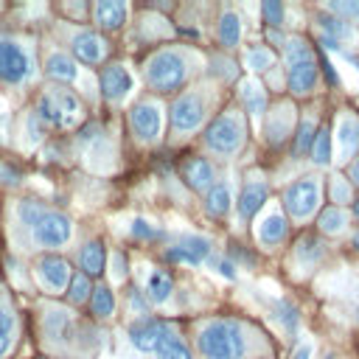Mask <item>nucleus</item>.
Wrapping results in <instances>:
<instances>
[{"label": "nucleus", "mask_w": 359, "mask_h": 359, "mask_svg": "<svg viewBox=\"0 0 359 359\" xmlns=\"http://www.w3.org/2000/svg\"><path fill=\"white\" fill-rule=\"evenodd\" d=\"M17 216L31 230V241L39 247H65L73 236V224L65 213L48 210L34 199H22L17 205Z\"/></svg>", "instance_id": "obj_1"}, {"label": "nucleus", "mask_w": 359, "mask_h": 359, "mask_svg": "<svg viewBox=\"0 0 359 359\" xmlns=\"http://www.w3.org/2000/svg\"><path fill=\"white\" fill-rule=\"evenodd\" d=\"M196 345L205 359H241L247 351V337L236 320H210L202 325Z\"/></svg>", "instance_id": "obj_2"}, {"label": "nucleus", "mask_w": 359, "mask_h": 359, "mask_svg": "<svg viewBox=\"0 0 359 359\" xmlns=\"http://www.w3.org/2000/svg\"><path fill=\"white\" fill-rule=\"evenodd\" d=\"M34 115L45 123V129H70L81 121V101L65 87H50L39 95Z\"/></svg>", "instance_id": "obj_3"}, {"label": "nucleus", "mask_w": 359, "mask_h": 359, "mask_svg": "<svg viewBox=\"0 0 359 359\" xmlns=\"http://www.w3.org/2000/svg\"><path fill=\"white\" fill-rule=\"evenodd\" d=\"M34 76V56L25 42L0 36V81L6 84H25Z\"/></svg>", "instance_id": "obj_4"}, {"label": "nucleus", "mask_w": 359, "mask_h": 359, "mask_svg": "<svg viewBox=\"0 0 359 359\" xmlns=\"http://www.w3.org/2000/svg\"><path fill=\"white\" fill-rule=\"evenodd\" d=\"M185 59L177 50H160L146 62V81L151 90L171 93L185 81Z\"/></svg>", "instance_id": "obj_5"}, {"label": "nucleus", "mask_w": 359, "mask_h": 359, "mask_svg": "<svg viewBox=\"0 0 359 359\" xmlns=\"http://www.w3.org/2000/svg\"><path fill=\"white\" fill-rule=\"evenodd\" d=\"M241 137H244V129H241V121L230 112L219 115L208 129H205V146L222 157L227 154H236L238 146H241Z\"/></svg>", "instance_id": "obj_6"}, {"label": "nucleus", "mask_w": 359, "mask_h": 359, "mask_svg": "<svg viewBox=\"0 0 359 359\" xmlns=\"http://www.w3.org/2000/svg\"><path fill=\"white\" fill-rule=\"evenodd\" d=\"M317 202H320V182L311 177L297 180L283 191V205L294 219H306L309 213H314Z\"/></svg>", "instance_id": "obj_7"}, {"label": "nucleus", "mask_w": 359, "mask_h": 359, "mask_svg": "<svg viewBox=\"0 0 359 359\" xmlns=\"http://www.w3.org/2000/svg\"><path fill=\"white\" fill-rule=\"evenodd\" d=\"M171 334H174V328H171L168 323L154 320V317H143V320H137V323L129 328V342H132L137 351L149 353V351H157L160 342H163L165 337H171Z\"/></svg>", "instance_id": "obj_8"}, {"label": "nucleus", "mask_w": 359, "mask_h": 359, "mask_svg": "<svg viewBox=\"0 0 359 359\" xmlns=\"http://www.w3.org/2000/svg\"><path fill=\"white\" fill-rule=\"evenodd\" d=\"M202 115H205V104L199 95L194 93H185L180 95L174 104H171V129L185 135V132H194L199 123H202Z\"/></svg>", "instance_id": "obj_9"}, {"label": "nucleus", "mask_w": 359, "mask_h": 359, "mask_svg": "<svg viewBox=\"0 0 359 359\" xmlns=\"http://www.w3.org/2000/svg\"><path fill=\"white\" fill-rule=\"evenodd\" d=\"M208 255H210V238H205V236H182L177 244H171L165 250L168 261L191 264V266H199L202 261H208Z\"/></svg>", "instance_id": "obj_10"}, {"label": "nucleus", "mask_w": 359, "mask_h": 359, "mask_svg": "<svg viewBox=\"0 0 359 359\" xmlns=\"http://www.w3.org/2000/svg\"><path fill=\"white\" fill-rule=\"evenodd\" d=\"M36 278L48 292L59 294L70 283V264L59 255H42L36 258Z\"/></svg>", "instance_id": "obj_11"}, {"label": "nucleus", "mask_w": 359, "mask_h": 359, "mask_svg": "<svg viewBox=\"0 0 359 359\" xmlns=\"http://www.w3.org/2000/svg\"><path fill=\"white\" fill-rule=\"evenodd\" d=\"M129 123H132V132H135L140 140H154V137L160 135V126H163L157 104H151V101L135 104L132 112H129Z\"/></svg>", "instance_id": "obj_12"}, {"label": "nucleus", "mask_w": 359, "mask_h": 359, "mask_svg": "<svg viewBox=\"0 0 359 359\" xmlns=\"http://www.w3.org/2000/svg\"><path fill=\"white\" fill-rule=\"evenodd\" d=\"M129 90H132V76H129V70L123 65L104 67V73H101V95L107 101L118 104V101H123L129 95Z\"/></svg>", "instance_id": "obj_13"}, {"label": "nucleus", "mask_w": 359, "mask_h": 359, "mask_svg": "<svg viewBox=\"0 0 359 359\" xmlns=\"http://www.w3.org/2000/svg\"><path fill=\"white\" fill-rule=\"evenodd\" d=\"M70 48H73V53H76L84 65H98V62L107 56V42H104V36H98L95 31H79V34H73Z\"/></svg>", "instance_id": "obj_14"}, {"label": "nucleus", "mask_w": 359, "mask_h": 359, "mask_svg": "<svg viewBox=\"0 0 359 359\" xmlns=\"http://www.w3.org/2000/svg\"><path fill=\"white\" fill-rule=\"evenodd\" d=\"M317 76H320V70H317L314 59L294 62V65H289V90H292L294 95H306V93L314 90Z\"/></svg>", "instance_id": "obj_15"}, {"label": "nucleus", "mask_w": 359, "mask_h": 359, "mask_svg": "<svg viewBox=\"0 0 359 359\" xmlns=\"http://www.w3.org/2000/svg\"><path fill=\"white\" fill-rule=\"evenodd\" d=\"M93 14H95V22H98L104 31H118V28L126 22V3L104 0V3H95Z\"/></svg>", "instance_id": "obj_16"}, {"label": "nucleus", "mask_w": 359, "mask_h": 359, "mask_svg": "<svg viewBox=\"0 0 359 359\" xmlns=\"http://www.w3.org/2000/svg\"><path fill=\"white\" fill-rule=\"evenodd\" d=\"M182 177H185V182H188L194 191L210 188V185H213V165H210L205 157H191V160H185V165H182Z\"/></svg>", "instance_id": "obj_17"}, {"label": "nucleus", "mask_w": 359, "mask_h": 359, "mask_svg": "<svg viewBox=\"0 0 359 359\" xmlns=\"http://www.w3.org/2000/svg\"><path fill=\"white\" fill-rule=\"evenodd\" d=\"M258 238H261L264 247L280 244V241L286 238V219H283V213L269 210V213L261 219V224H258Z\"/></svg>", "instance_id": "obj_18"}, {"label": "nucleus", "mask_w": 359, "mask_h": 359, "mask_svg": "<svg viewBox=\"0 0 359 359\" xmlns=\"http://www.w3.org/2000/svg\"><path fill=\"white\" fill-rule=\"evenodd\" d=\"M79 264H81V275H87V278L101 275V272H104V264H107L104 244H101V241H87V244L81 247Z\"/></svg>", "instance_id": "obj_19"}, {"label": "nucleus", "mask_w": 359, "mask_h": 359, "mask_svg": "<svg viewBox=\"0 0 359 359\" xmlns=\"http://www.w3.org/2000/svg\"><path fill=\"white\" fill-rule=\"evenodd\" d=\"M45 73L53 81H76L79 79V65L67 53H50L45 62Z\"/></svg>", "instance_id": "obj_20"}, {"label": "nucleus", "mask_w": 359, "mask_h": 359, "mask_svg": "<svg viewBox=\"0 0 359 359\" xmlns=\"http://www.w3.org/2000/svg\"><path fill=\"white\" fill-rule=\"evenodd\" d=\"M266 202V185L264 182H247L241 196H238V213L241 219H252L255 210Z\"/></svg>", "instance_id": "obj_21"}, {"label": "nucleus", "mask_w": 359, "mask_h": 359, "mask_svg": "<svg viewBox=\"0 0 359 359\" xmlns=\"http://www.w3.org/2000/svg\"><path fill=\"white\" fill-rule=\"evenodd\" d=\"M205 210H208V216H213V219H222V216L230 210V185H227V182H213V185L208 188Z\"/></svg>", "instance_id": "obj_22"}, {"label": "nucleus", "mask_w": 359, "mask_h": 359, "mask_svg": "<svg viewBox=\"0 0 359 359\" xmlns=\"http://www.w3.org/2000/svg\"><path fill=\"white\" fill-rule=\"evenodd\" d=\"M171 292H174L171 275H168L165 269H154V272L149 275V280H146V294H149V300L160 306V303H165V300L171 297Z\"/></svg>", "instance_id": "obj_23"}, {"label": "nucleus", "mask_w": 359, "mask_h": 359, "mask_svg": "<svg viewBox=\"0 0 359 359\" xmlns=\"http://www.w3.org/2000/svg\"><path fill=\"white\" fill-rule=\"evenodd\" d=\"M241 101H244V107L252 118H261L266 112V95H264L258 81H244L241 84Z\"/></svg>", "instance_id": "obj_24"}, {"label": "nucleus", "mask_w": 359, "mask_h": 359, "mask_svg": "<svg viewBox=\"0 0 359 359\" xmlns=\"http://www.w3.org/2000/svg\"><path fill=\"white\" fill-rule=\"evenodd\" d=\"M320 28H323V36H328L334 42H342V39H351L353 36L351 22L342 20V17H334V14H323L320 17Z\"/></svg>", "instance_id": "obj_25"}, {"label": "nucleus", "mask_w": 359, "mask_h": 359, "mask_svg": "<svg viewBox=\"0 0 359 359\" xmlns=\"http://www.w3.org/2000/svg\"><path fill=\"white\" fill-rule=\"evenodd\" d=\"M320 230L323 233H328V236H334V233H342L345 230V224H348V213L342 210V208H337V205H331V208H325L323 213H320Z\"/></svg>", "instance_id": "obj_26"}, {"label": "nucleus", "mask_w": 359, "mask_h": 359, "mask_svg": "<svg viewBox=\"0 0 359 359\" xmlns=\"http://www.w3.org/2000/svg\"><path fill=\"white\" fill-rule=\"evenodd\" d=\"M339 135V146H342V154L348 157V154H353L356 149H359V121H353V118H342V123H339V129H337Z\"/></svg>", "instance_id": "obj_27"}, {"label": "nucleus", "mask_w": 359, "mask_h": 359, "mask_svg": "<svg viewBox=\"0 0 359 359\" xmlns=\"http://www.w3.org/2000/svg\"><path fill=\"white\" fill-rule=\"evenodd\" d=\"M219 39H222V45H227V48L238 45V39H241V22H238V17H236L233 11L222 14V20H219Z\"/></svg>", "instance_id": "obj_28"}, {"label": "nucleus", "mask_w": 359, "mask_h": 359, "mask_svg": "<svg viewBox=\"0 0 359 359\" xmlns=\"http://www.w3.org/2000/svg\"><path fill=\"white\" fill-rule=\"evenodd\" d=\"M90 309H93L95 317H112V311H115V297H112V292H109L107 286L93 289V292H90Z\"/></svg>", "instance_id": "obj_29"}, {"label": "nucleus", "mask_w": 359, "mask_h": 359, "mask_svg": "<svg viewBox=\"0 0 359 359\" xmlns=\"http://www.w3.org/2000/svg\"><path fill=\"white\" fill-rule=\"evenodd\" d=\"M309 151H311V160L317 165H328V160H331V132H328V126H323L314 135V143H311Z\"/></svg>", "instance_id": "obj_30"}, {"label": "nucleus", "mask_w": 359, "mask_h": 359, "mask_svg": "<svg viewBox=\"0 0 359 359\" xmlns=\"http://www.w3.org/2000/svg\"><path fill=\"white\" fill-rule=\"evenodd\" d=\"M157 359H191V351H188V345H185L177 334H171V337H165V339L160 342Z\"/></svg>", "instance_id": "obj_31"}, {"label": "nucleus", "mask_w": 359, "mask_h": 359, "mask_svg": "<svg viewBox=\"0 0 359 359\" xmlns=\"http://www.w3.org/2000/svg\"><path fill=\"white\" fill-rule=\"evenodd\" d=\"M294 255H297L303 264H314V261H320V258H323V244H320V238H314V236H303V238L297 241Z\"/></svg>", "instance_id": "obj_32"}, {"label": "nucleus", "mask_w": 359, "mask_h": 359, "mask_svg": "<svg viewBox=\"0 0 359 359\" xmlns=\"http://www.w3.org/2000/svg\"><path fill=\"white\" fill-rule=\"evenodd\" d=\"M93 286H90V278L87 275H70V283H67V300L70 303H84L90 297Z\"/></svg>", "instance_id": "obj_33"}, {"label": "nucleus", "mask_w": 359, "mask_h": 359, "mask_svg": "<svg viewBox=\"0 0 359 359\" xmlns=\"http://www.w3.org/2000/svg\"><path fill=\"white\" fill-rule=\"evenodd\" d=\"M275 320L283 325V331L286 334H294L297 331V309L292 306V303H286V300H280V303H275Z\"/></svg>", "instance_id": "obj_34"}, {"label": "nucleus", "mask_w": 359, "mask_h": 359, "mask_svg": "<svg viewBox=\"0 0 359 359\" xmlns=\"http://www.w3.org/2000/svg\"><path fill=\"white\" fill-rule=\"evenodd\" d=\"M283 53H286V65H294V62H303V59H314L311 48L303 39H289L283 45Z\"/></svg>", "instance_id": "obj_35"}, {"label": "nucleus", "mask_w": 359, "mask_h": 359, "mask_svg": "<svg viewBox=\"0 0 359 359\" xmlns=\"http://www.w3.org/2000/svg\"><path fill=\"white\" fill-rule=\"evenodd\" d=\"M311 143H314V121H303L300 126H297V135H294V151L297 154H306L309 149H311Z\"/></svg>", "instance_id": "obj_36"}, {"label": "nucleus", "mask_w": 359, "mask_h": 359, "mask_svg": "<svg viewBox=\"0 0 359 359\" xmlns=\"http://www.w3.org/2000/svg\"><path fill=\"white\" fill-rule=\"evenodd\" d=\"M328 11L342 20H348V17L359 20V0H334V3H328Z\"/></svg>", "instance_id": "obj_37"}, {"label": "nucleus", "mask_w": 359, "mask_h": 359, "mask_svg": "<svg viewBox=\"0 0 359 359\" xmlns=\"http://www.w3.org/2000/svg\"><path fill=\"white\" fill-rule=\"evenodd\" d=\"M247 67H250V70H266V67H272V53H269L266 48H252V50H247Z\"/></svg>", "instance_id": "obj_38"}, {"label": "nucleus", "mask_w": 359, "mask_h": 359, "mask_svg": "<svg viewBox=\"0 0 359 359\" xmlns=\"http://www.w3.org/2000/svg\"><path fill=\"white\" fill-rule=\"evenodd\" d=\"M129 233H132L135 238H140V241H151V238H160V236H163V233H160V227L149 224L146 219H135V222H132V227H129Z\"/></svg>", "instance_id": "obj_39"}, {"label": "nucleus", "mask_w": 359, "mask_h": 359, "mask_svg": "<svg viewBox=\"0 0 359 359\" xmlns=\"http://www.w3.org/2000/svg\"><path fill=\"white\" fill-rule=\"evenodd\" d=\"M328 194H331V202H337V208H339V205H345V202H351V188H348V182H345V180H339V177H334V180H331Z\"/></svg>", "instance_id": "obj_40"}, {"label": "nucleus", "mask_w": 359, "mask_h": 359, "mask_svg": "<svg viewBox=\"0 0 359 359\" xmlns=\"http://www.w3.org/2000/svg\"><path fill=\"white\" fill-rule=\"evenodd\" d=\"M264 22L266 25H272V28H278L280 22H283V6L280 3H275V0H269V3H264Z\"/></svg>", "instance_id": "obj_41"}, {"label": "nucleus", "mask_w": 359, "mask_h": 359, "mask_svg": "<svg viewBox=\"0 0 359 359\" xmlns=\"http://www.w3.org/2000/svg\"><path fill=\"white\" fill-rule=\"evenodd\" d=\"M11 328H14V320H11V314H8V311L0 306V339H8Z\"/></svg>", "instance_id": "obj_42"}, {"label": "nucleus", "mask_w": 359, "mask_h": 359, "mask_svg": "<svg viewBox=\"0 0 359 359\" xmlns=\"http://www.w3.org/2000/svg\"><path fill=\"white\" fill-rule=\"evenodd\" d=\"M129 306H132L137 314H146V300H143V297H140V292H135V289L129 292Z\"/></svg>", "instance_id": "obj_43"}, {"label": "nucleus", "mask_w": 359, "mask_h": 359, "mask_svg": "<svg viewBox=\"0 0 359 359\" xmlns=\"http://www.w3.org/2000/svg\"><path fill=\"white\" fill-rule=\"evenodd\" d=\"M219 272H222L224 278H230V280H233V278H236V266H233V261H227V258H224V261H219Z\"/></svg>", "instance_id": "obj_44"}, {"label": "nucleus", "mask_w": 359, "mask_h": 359, "mask_svg": "<svg viewBox=\"0 0 359 359\" xmlns=\"http://www.w3.org/2000/svg\"><path fill=\"white\" fill-rule=\"evenodd\" d=\"M348 177H351V180H353L356 185H359V157H356V160H353V163L348 165Z\"/></svg>", "instance_id": "obj_45"}, {"label": "nucleus", "mask_w": 359, "mask_h": 359, "mask_svg": "<svg viewBox=\"0 0 359 359\" xmlns=\"http://www.w3.org/2000/svg\"><path fill=\"white\" fill-rule=\"evenodd\" d=\"M309 356H311V348H309V345H300L297 353H294L292 359H309Z\"/></svg>", "instance_id": "obj_46"}, {"label": "nucleus", "mask_w": 359, "mask_h": 359, "mask_svg": "<svg viewBox=\"0 0 359 359\" xmlns=\"http://www.w3.org/2000/svg\"><path fill=\"white\" fill-rule=\"evenodd\" d=\"M8 348H11V342H8V339H0V356H6Z\"/></svg>", "instance_id": "obj_47"}, {"label": "nucleus", "mask_w": 359, "mask_h": 359, "mask_svg": "<svg viewBox=\"0 0 359 359\" xmlns=\"http://www.w3.org/2000/svg\"><path fill=\"white\" fill-rule=\"evenodd\" d=\"M353 213H356V219H359V199L353 202Z\"/></svg>", "instance_id": "obj_48"}, {"label": "nucleus", "mask_w": 359, "mask_h": 359, "mask_svg": "<svg viewBox=\"0 0 359 359\" xmlns=\"http://www.w3.org/2000/svg\"><path fill=\"white\" fill-rule=\"evenodd\" d=\"M353 247H356V250H359V233H356V236H353Z\"/></svg>", "instance_id": "obj_49"}]
</instances>
